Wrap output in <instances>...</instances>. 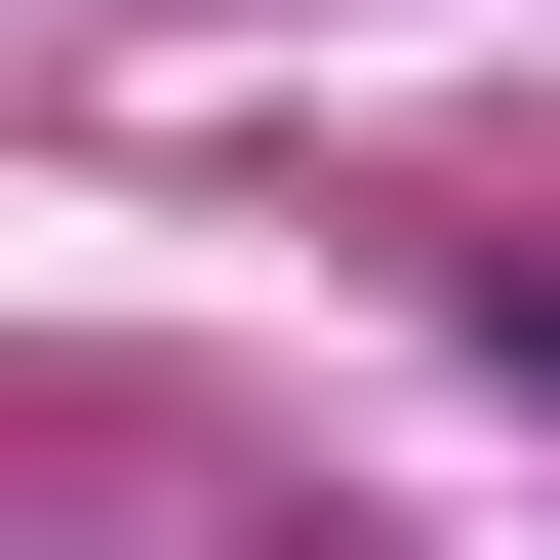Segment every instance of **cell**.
Returning <instances> with one entry per match:
<instances>
[{
  "instance_id": "cell-1",
  "label": "cell",
  "mask_w": 560,
  "mask_h": 560,
  "mask_svg": "<svg viewBox=\"0 0 560 560\" xmlns=\"http://www.w3.org/2000/svg\"><path fill=\"white\" fill-rule=\"evenodd\" d=\"M480 361H560V241H480Z\"/></svg>"
}]
</instances>
